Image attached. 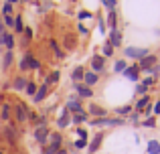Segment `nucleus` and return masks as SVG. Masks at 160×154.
Segmentation results:
<instances>
[{"mask_svg":"<svg viewBox=\"0 0 160 154\" xmlns=\"http://www.w3.org/2000/svg\"><path fill=\"white\" fill-rule=\"evenodd\" d=\"M102 2H103V6H106L108 8V10H116V0H102Z\"/></svg>","mask_w":160,"mask_h":154,"instance_id":"42","label":"nucleus"},{"mask_svg":"<svg viewBox=\"0 0 160 154\" xmlns=\"http://www.w3.org/2000/svg\"><path fill=\"white\" fill-rule=\"evenodd\" d=\"M154 81H156V79H154V77H146V79H144V81H142V83H144L146 87H152V85H154Z\"/></svg>","mask_w":160,"mask_h":154,"instance_id":"51","label":"nucleus"},{"mask_svg":"<svg viewBox=\"0 0 160 154\" xmlns=\"http://www.w3.org/2000/svg\"><path fill=\"white\" fill-rule=\"evenodd\" d=\"M49 47L53 49V53H55V57H57V59H63V57H65V51L59 47V43L55 39H49Z\"/></svg>","mask_w":160,"mask_h":154,"instance_id":"26","label":"nucleus"},{"mask_svg":"<svg viewBox=\"0 0 160 154\" xmlns=\"http://www.w3.org/2000/svg\"><path fill=\"white\" fill-rule=\"evenodd\" d=\"M102 142H103V132H98V134L91 138V142H89V152L91 154L98 152L99 148H102Z\"/></svg>","mask_w":160,"mask_h":154,"instance_id":"17","label":"nucleus"},{"mask_svg":"<svg viewBox=\"0 0 160 154\" xmlns=\"http://www.w3.org/2000/svg\"><path fill=\"white\" fill-rule=\"evenodd\" d=\"M142 126H144V128H154V126H156V120H154V116H150V118L142 120Z\"/></svg>","mask_w":160,"mask_h":154,"instance_id":"37","label":"nucleus"},{"mask_svg":"<svg viewBox=\"0 0 160 154\" xmlns=\"http://www.w3.org/2000/svg\"><path fill=\"white\" fill-rule=\"evenodd\" d=\"M14 31H16V35H22V31H24L22 16H20V14H16V16H14Z\"/></svg>","mask_w":160,"mask_h":154,"instance_id":"30","label":"nucleus"},{"mask_svg":"<svg viewBox=\"0 0 160 154\" xmlns=\"http://www.w3.org/2000/svg\"><path fill=\"white\" fill-rule=\"evenodd\" d=\"M65 107L69 110V114L83 112V103H81V99H77V97H69V99H67V103H65Z\"/></svg>","mask_w":160,"mask_h":154,"instance_id":"10","label":"nucleus"},{"mask_svg":"<svg viewBox=\"0 0 160 154\" xmlns=\"http://www.w3.org/2000/svg\"><path fill=\"white\" fill-rule=\"evenodd\" d=\"M22 35H24V39H27V41H31V39H32V28L27 27V28L22 31Z\"/></svg>","mask_w":160,"mask_h":154,"instance_id":"48","label":"nucleus"},{"mask_svg":"<svg viewBox=\"0 0 160 154\" xmlns=\"http://www.w3.org/2000/svg\"><path fill=\"white\" fill-rule=\"evenodd\" d=\"M0 154H4V152H2V150H0Z\"/></svg>","mask_w":160,"mask_h":154,"instance_id":"56","label":"nucleus"},{"mask_svg":"<svg viewBox=\"0 0 160 154\" xmlns=\"http://www.w3.org/2000/svg\"><path fill=\"white\" fill-rule=\"evenodd\" d=\"M4 47H6V51H14V47H16L14 32H10V31L4 32Z\"/></svg>","mask_w":160,"mask_h":154,"instance_id":"22","label":"nucleus"},{"mask_svg":"<svg viewBox=\"0 0 160 154\" xmlns=\"http://www.w3.org/2000/svg\"><path fill=\"white\" fill-rule=\"evenodd\" d=\"M152 112H154V114H156V116H160V99H158V102H156V103H154V107H152Z\"/></svg>","mask_w":160,"mask_h":154,"instance_id":"52","label":"nucleus"},{"mask_svg":"<svg viewBox=\"0 0 160 154\" xmlns=\"http://www.w3.org/2000/svg\"><path fill=\"white\" fill-rule=\"evenodd\" d=\"M91 16H93V14H91L89 10H79L77 18H79V20H85V18H91Z\"/></svg>","mask_w":160,"mask_h":154,"instance_id":"44","label":"nucleus"},{"mask_svg":"<svg viewBox=\"0 0 160 154\" xmlns=\"http://www.w3.org/2000/svg\"><path fill=\"white\" fill-rule=\"evenodd\" d=\"M75 47H77V35H73V32H67V35H63V49H67V51H73Z\"/></svg>","mask_w":160,"mask_h":154,"instance_id":"11","label":"nucleus"},{"mask_svg":"<svg viewBox=\"0 0 160 154\" xmlns=\"http://www.w3.org/2000/svg\"><path fill=\"white\" fill-rule=\"evenodd\" d=\"M89 122V126H93V128H116V126H124V120L122 118H93V120H87Z\"/></svg>","mask_w":160,"mask_h":154,"instance_id":"2","label":"nucleus"},{"mask_svg":"<svg viewBox=\"0 0 160 154\" xmlns=\"http://www.w3.org/2000/svg\"><path fill=\"white\" fill-rule=\"evenodd\" d=\"M156 63H158V57L156 55H146L142 61H138V67H140V71H150Z\"/></svg>","mask_w":160,"mask_h":154,"instance_id":"7","label":"nucleus"},{"mask_svg":"<svg viewBox=\"0 0 160 154\" xmlns=\"http://www.w3.org/2000/svg\"><path fill=\"white\" fill-rule=\"evenodd\" d=\"M98 24H99V32H106V22H103L102 16H98Z\"/></svg>","mask_w":160,"mask_h":154,"instance_id":"50","label":"nucleus"},{"mask_svg":"<svg viewBox=\"0 0 160 154\" xmlns=\"http://www.w3.org/2000/svg\"><path fill=\"white\" fill-rule=\"evenodd\" d=\"M41 67H43V65H41V61L35 59V55H32V57H31V69H35V71H41Z\"/></svg>","mask_w":160,"mask_h":154,"instance_id":"41","label":"nucleus"},{"mask_svg":"<svg viewBox=\"0 0 160 154\" xmlns=\"http://www.w3.org/2000/svg\"><path fill=\"white\" fill-rule=\"evenodd\" d=\"M2 24H4V28H14V14L2 16Z\"/></svg>","mask_w":160,"mask_h":154,"instance_id":"33","label":"nucleus"},{"mask_svg":"<svg viewBox=\"0 0 160 154\" xmlns=\"http://www.w3.org/2000/svg\"><path fill=\"white\" fill-rule=\"evenodd\" d=\"M87 116H95V118H108V110L102 106H98V103H91L89 107H87Z\"/></svg>","mask_w":160,"mask_h":154,"instance_id":"12","label":"nucleus"},{"mask_svg":"<svg viewBox=\"0 0 160 154\" xmlns=\"http://www.w3.org/2000/svg\"><path fill=\"white\" fill-rule=\"evenodd\" d=\"M108 27H109V31H116L118 28V14H116V10H108Z\"/></svg>","mask_w":160,"mask_h":154,"instance_id":"25","label":"nucleus"},{"mask_svg":"<svg viewBox=\"0 0 160 154\" xmlns=\"http://www.w3.org/2000/svg\"><path fill=\"white\" fill-rule=\"evenodd\" d=\"M148 73H152V77H154V79H156V77L160 75V65L156 63V65H154V67H152V69H150V71H148Z\"/></svg>","mask_w":160,"mask_h":154,"instance_id":"47","label":"nucleus"},{"mask_svg":"<svg viewBox=\"0 0 160 154\" xmlns=\"http://www.w3.org/2000/svg\"><path fill=\"white\" fill-rule=\"evenodd\" d=\"M71 124V114H69V110H67L65 106H63V110H61V114H59V118H57V126L61 128V130H65L67 126Z\"/></svg>","mask_w":160,"mask_h":154,"instance_id":"8","label":"nucleus"},{"mask_svg":"<svg viewBox=\"0 0 160 154\" xmlns=\"http://www.w3.org/2000/svg\"><path fill=\"white\" fill-rule=\"evenodd\" d=\"M87 112L83 110V112H77V114H73L71 116V124H75V126H79V124H83V122H87Z\"/></svg>","mask_w":160,"mask_h":154,"instance_id":"24","label":"nucleus"},{"mask_svg":"<svg viewBox=\"0 0 160 154\" xmlns=\"http://www.w3.org/2000/svg\"><path fill=\"white\" fill-rule=\"evenodd\" d=\"M98 81H99V75H98V73H93V71H85V75H83V81H81V83H83V85H87L89 89H93Z\"/></svg>","mask_w":160,"mask_h":154,"instance_id":"14","label":"nucleus"},{"mask_svg":"<svg viewBox=\"0 0 160 154\" xmlns=\"http://www.w3.org/2000/svg\"><path fill=\"white\" fill-rule=\"evenodd\" d=\"M28 114H31V107L24 102H14L12 103V116H14V124H24L28 122Z\"/></svg>","mask_w":160,"mask_h":154,"instance_id":"1","label":"nucleus"},{"mask_svg":"<svg viewBox=\"0 0 160 154\" xmlns=\"http://www.w3.org/2000/svg\"><path fill=\"white\" fill-rule=\"evenodd\" d=\"M75 134L79 136V140H87V130H85V128H77Z\"/></svg>","mask_w":160,"mask_h":154,"instance_id":"43","label":"nucleus"},{"mask_svg":"<svg viewBox=\"0 0 160 154\" xmlns=\"http://www.w3.org/2000/svg\"><path fill=\"white\" fill-rule=\"evenodd\" d=\"M12 118V103H2V107H0V120L2 122H10Z\"/></svg>","mask_w":160,"mask_h":154,"instance_id":"21","label":"nucleus"},{"mask_svg":"<svg viewBox=\"0 0 160 154\" xmlns=\"http://www.w3.org/2000/svg\"><path fill=\"white\" fill-rule=\"evenodd\" d=\"M124 55L128 57V59H134V61H142V59H144L146 55H150V51H148V49H144V47H126Z\"/></svg>","mask_w":160,"mask_h":154,"instance_id":"4","label":"nucleus"},{"mask_svg":"<svg viewBox=\"0 0 160 154\" xmlns=\"http://www.w3.org/2000/svg\"><path fill=\"white\" fill-rule=\"evenodd\" d=\"M113 114H118V116H130V114H132V106H120V107L113 110Z\"/></svg>","mask_w":160,"mask_h":154,"instance_id":"32","label":"nucleus"},{"mask_svg":"<svg viewBox=\"0 0 160 154\" xmlns=\"http://www.w3.org/2000/svg\"><path fill=\"white\" fill-rule=\"evenodd\" d=\"M31 57H32V51H24L22 59L18 61V71H20V73L31 71Z\"/></svg>","mask_w":160,"mask_h":154,"instance_id":"13","label":"nucleus"},{"mask_svg":"<svg viewBox=\"0 0 160 154\" xmlns=\"http://www.w3.org/2000/svg\"><path fill=\"white\" fill-rule=\"evenodd\" d=\"M126 67H128V63H126L124 59H120V61H116V65H113V71L116 73H124Z\"/></svg>","mask_w":160,"mask_h":154,"instance_id":"34","label":"nucleus"},{"mask_svg":"<svg viewBox=\"0 0 160 154\" xmlns=\"http://www.w3.org/2000/svg\"><path fill=\"white\" fill-rule=\"evenodd\" d=\"M4 2H8V4H12V6H14V4H18L20 0H4Z\"/></svg>","mask_w":160,"mask_h":154,"instance_id":"54","label":"nucleus"},{"mask_svg":"<svg viewBox=\"0 0 160 154\" xmlns=\"http://www.w3.org/2000/svg\"><path fill=\"white\" fill-rule=\"evenodd\" d=\"M83 75H85V69L79 67V65L73 69V71H71V79H73L75 83H81V81H83Z\"/></svg>","mask_w":160,"mask_h":154,"instance_id":"27","label":"nucleus"},{"mask_svg":"<svg viewBox=\"0 0 160 154\" xmlns=\"http://www.w3.org/2000/svg\"><path fill=\"white\" fill-rule=\"evenodd\" d=\"M27 83H28V79H27V77H22V75H16L14 79H12V89H14V91H24Z\"/></svg>","mask_w":160,"mask_h":154,"instance_id":"20","label":"nucleus"},{"mask_svg":"<svg viewBox=\"0 0 160 154\" xmlns=\"http://www.w3.org/2000/svg\"><path fill=\"white\" fill-rule=\"evenodd\" d=\"M37 89H39V85H37V81H32V79H28V83H27V87H24V91H27V93L31 95V97H35Z\"/></svg>","mask_w":160,"mask_h":154,"instance_id":"29","label":"nucleus"},{"mask_svg":"<svg viewBox=\"0 0 160 154\" xmlns=\"http://www.w3.org/2000/svg\"><path fill=\"white\" fill-rule=\"evenodd\" d=\"M55 154H69V150H67V148H59V150L55 152Z\"/></svg>","mask_w":160,"mask_h":154,"instance_id":"53","label":"nucleus"},{"mask_svg":"<svg viewBox=\"0 0 160 154\" xmlns=\"http://www.w3.org/2000/svg\"><path fill=\"white\" fill-rule=\"evenodd\" d=\"M112 55H113V47H112L109 43H106V45L102 47V57L106 59V57H112Z\"/></svg>","mask_w":160,"mask_h":154,"instance_id":"35","label":"nucleus"},{"mask_svg":"<svg viewBox=\"0 0 160 154\" xmlns=\"http://www.w3.org/2000/svg\"><path fill=\"white\" fill-rule=\"evenodd\" d=\"M47 93H49V85L41 83V85H39V89H37V93H35V97H32V102H35V103H41V102H45Z\"/></svg>","mask_w":160,"mask_h":154,"instance_id":"18","label":"nucleus"},{"mask_svg":"<svg viewBox=\"0 0 160 154\" xmlns=\"http://www.w3.org/2000/svg\"><path fill=\"white\" fill-rule=\"evenodd\" d=\"M148 154H160V142L158 140H150L148 142Z\"/></svg>","mask_w":160,"mask_h":154,"instance_id":"31","label":"nucleus"},{"mask_svg":"<svg viewBox=\"0 0 160 154\" xmlns=\"http://www.w3.org/2000/svg\"><path fill=\"white\" fill-rule=\"evenodd\" d=\"M91 71L98 73V75H102L106 71V59L102 55H93V59H91Z\"/></svg>","mask_w":160,"mask_h":154,"instance_id":"6","label":"nucleus"},{"mask_svg":"<svg viewBox=\"0 0 160 154\" xmlns=\"http://www.w3.org/2000/svg\"><path fill=\"white\" fill-rule=\"evenodd\" d=\"M77 28H79V32H81V35H83V37H87V35H89V28H87V27H83V24H81V22H79V24H77Z\"/></svg>","mask_w":160,"mask_h":154,"instance_id":"49","label":"nucleus"},{"mask_svg":"<svg viewBox=\"0 0 160 154\" xmlns=\"http://www.w3.org/2000/svg\"><path fill=\"white\" fill-rule=\"evenodd\" d=\"M20 2H31V0H20Z\"/></svg>","mask_w":160,"mask_h":154,"instance_id":"55","label":"nucleus"},{"mask_svg":"<svg viewBox=\"0 0 160 154\" xmlns=\"http://www.w3.org/2000/svg\"><path fill=\"white\" fill-rule=\"evenodd\" d=\"M73 89L77 91V95H79V97H83V99L93 97V89H89V87L83 85V83H73Z\"/></svg>","mask_w":160,"mask_h":154,"instance_id":"9","label":"nucleus"},{"mask_svg":"<svg viewBox=\"0 0 160 154\" xmlns=\"http://www.w3.org/2000/svg\"><path fill=\"white\" fill-rule=\"evenodd\" d=\"M18 136H20L18 126H16L14 122H6V126H4V138H6V142L12 146V144L18 140Z\"/></svg>","mask_w":160,"mask_h":154,"instance_id":"3","label":"nucleus"},{"mask_svg":"<svg viewBox=\"0 0 160 154\" xmlns=\"http://www.w3.org/2000/svg\"><path fill=\"white\" fill-rule=\"evenodd\" d=\"M47 77H49V81H51V83H57L59 79H61V73H59L57 69H55V71H51V73H49Z\"/></svg>","mask_w":160,"mask_h":154,"instance_id":"40","label":"nucleus"},{"mask_svg":"<svg viewBox=\"0 0 160 154\" xmlns=\"http://www.w3.org/2000/svg\"><path fill=\"white\" fill-rule=\"evenodd\" d=\"M49 134H51L49 126H37V130L32 132V138H35L41 146H45V144L49 142Z\"/></svg>","mask_w":160,"mask_h":154,"instance_id":"5","label":"nucleus"},{"mask_svg":"<svg viewBox=\"0 0 160 154\" xmlns=\"http://www.w3.org/2000/svg\"><path fill=\"white\" fill-rule=\"evenodd\" d=\"M108 43L112 45L113 49H118V47L122 45V32L118 31V28H116V31H109V39H108Z\"/></svg>","mask_w":160,"mask_h":154,"instance_id":"19","label":"nucleus"},{"mask_svg":"<svg viewBox=\"0 0 160 154\" xmlns=\"http://www.w3.org/2000/svg\"><path fill=\"white\" fill-rule=\"evenodd\" d=\"M148 89H150V87H146L144 83H138V85H136V93L138 95H148Z\"/></svg>","mask_w":160,"mask_h":154,"instance_id":"38","label":"nucleus"},{"mask_svg":"<svg viewBox=\"0 0 160 154\" xmlns=\"http://www.w3.org/2000/svg\"><path fill=\"white\" fill-rule=\"evenodd\" d=\"M148 103H150V95H142V97L136 102V106H134V107H136V112H142Z\"/></svg>","mask_w":160,"mask_h":154,"instance_id":"28","label":"nucleus"},{"mask_svg":"<svg viewBox=\"0 0 160 154\" xmlns=\"http://www.w3.org/2000/svg\"><path fill=\"white\" fill-rule=\"evenodd\" d=\"M41 152H43V154H55V152H57V148H53V146H49V144H45Z\"/></svg>","mask_w":160,"mask_h":154,"instance_id":"46","label":"nucleus"},{"mask_svg":"<svg viewBox=\"0 0 160 154\" xmlns=\"http://www.w3.org/2000/svg\"><path fill=\"white\" fill-rule=\"evenodd\" d=\"M85 146H87V140H77V142H75V144H73L71 148H73L75 152H79V150H83Z\"/></svg>","mask_w":160,"mask_h":154,"instance_id":"39","label":"nucleus"},{"mask_svg":"<svg viewBox=\"0 0 160 154\" xmlns=\"http://www.w3.org/2000/svg\"><path fill=\"white\" fill-rule=\"evenodd\" d=\"M49 146H53V148H63V134L61 132H51L49 134Z\"/></svg>","mask_w":160,"mask_h":154,"instance_id":"16","label":"nucleus"},{"mask_svg":"<svg viewBox=\"0 0 160 154\" xmlns=\"http://www.w3.org/2000/svg\"><path fill=\"white\" fill-rule=\"evenodd\" d=\"M130 122H132V124L140 122V112H132V114H130Z\"/></svg>","mask_w":160,"mask_h":154,"instance_id":"45","label":"nucleus"},{"mask_svg":"<svg viewBox=\"0 0 160 154\" xmlns=\"http://www.w3.org/2000/svg\"><path fill=\"white\" fill-rule=\"evenodd\" d=\"M12 12H14V6H12V4H8V2H4L0 14H2V16H8V14H12Z\"/></svg>","mask_w":160,"mask_h":154,"instance_id":"36","label":"nucleus"},{"mask_svg":"<svg viewBox=\"0 0 160 154\" xmlns=\"http://www.w3.org/2000/svg\"><path fill=\"white\" fill-rule=\"evenodd\" d=\"M12 61H14V51H4V57H2V69L8 71L12 67Z\"/></svg>","mask_w":160,"mask_h":154,"instance_id":"23","label":"nucleus"},{"mask_svg":"<svg viewBox=\"0 0 160 154\" xmlns=\"http://www.w3.org/2000/svg\"><path fill=\"white\" fill-rule=\"evenodd\" d=\"M124 75L138 83V79H140V67H138V63L136 65H128V67H126V71H124Z\"/></svg>","mask_w":160,"mask_h":154,"instance_id":"15","label":"nucleus"}]
</instances>
